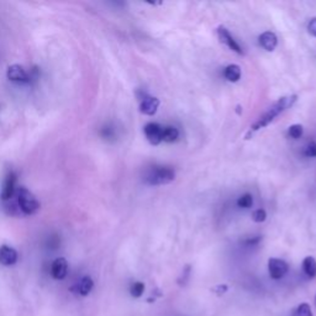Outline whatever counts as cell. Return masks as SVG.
<instances>
[{
  "mask_svg": "<svg viewBox=\"0 0 316 316\" xmlns=\"http://www.w3.org/2000/svg\"><path fill=\"white\" fill-rule=\"evenodd\" d=\"M296 100H298L296 96H283V98L279 99L278 102L273 105V106H270V109H268L267 112H266L264 114H263L262 116L258 118L256 122L251 126V131H250V134L256 132V131L270 125V124L272 122L276 116H279L282 112H286V110L289 109L290 106H293L294 102H296Z\"/></svg>",
  "mask_w": 316,
  "mask_h": 316,
  "instance_id": "cell-1",
  "label": "cell"
},
{
  "mask_svg": "<svg viewBox=\"0 0 316 316\" xmlns=\"http://www.w3.org/2000/svg\"><path fill=\"white\" fill-rule=\"evenodd\" d=\"M176 172L170 167H163V166H154L150 168L144 174V180L150 186H162L168 184L174 180Z\"/></svg>",
  "mask_w": 316,
  "mask_h": 316,
  "instance_id": "cell-2",
  "label": "cell"
},
{
  "mask_svg": "<svg viewBox=\"0 0 316 316\" xmlns=\"http://www.w3.org/2000/svg\"><path fill=\"white\" fill-rule=\"evenodd\" d=\"M18 202L21 212L25 215H34L40 210L38 200L28 189L24 186L18 188Z\"/></svg>",
  "mask_w": 316,
  "mask_h": 316,
  "instance_id": "cell-3",
  "label": "cell"
},
{
  "mask_svg": "<svg viewBox=\"0 0 316 316\" xmlns=\"http://www.w3.org/2000/svg\"><path fill=\"white\" fill-rule=\"evenodd\" d=\"M289 270V266L286 260H279V258H270L268 260V272H270V278L274 280H279L283 276H286Z\"/></svg>",
  "mask_w": 316,
  "mask_h": 316,
  "instance_id": "cell-4",
  "label": "cell"
},
{
  "mask_svg": "<svg viewBox=\"0 0 316 316\" xmlns=\"http://www.w3.org/2000/svg\"><path fill=\"white\" fill-rule=\"evenodd\" d=\"M146 138L151 144H158L163 141V128L157 122H148L144 128Z\"/></svg>",
  "mask_w": 316,
  "mask_h": 316,
  "instance_id": "cell-5",
  "label": "cell"
},
{
  "mask_svg": "<svg viewBox=\"0 0 316 316\" xmlns=\"http://www.w3.org/2000/svg\"><path fill=\"white\" fill-rule=\"evenodd\" d=\"M141 102H140V112L144 115H154L157 112L158 106H160V100L154 96H148V94H144L141 96Z\"/></svg>",
  "mask_w": 316,
  "mask_h": 316,
  "instance_id": "cell-6",
  "label": "cell"
},
{
  "mask_svg": "<svg viewBox=\"0 0 316 316\" xmlns=\"http://www.w3.org/2000/svg\"><path fill=\"white\" fill-rule=\"evenodd\" d=\"M218 38H220V41L224 42L225 44H228V46L230 47L232 51H235L236 54H244V51H242V48H241V46L238 44V42H237L236 40L234 38V36L231 35L230 32H228V28H224V26H218Z\"/></svg>",
  "mask_w": 316,
  "mask_h": 316,
  "instance_id": "cell-7",
  "label": "cell"
},
{
  "mask_svg": "<svg viewBox=\"0 0 316 316\" xmlns=\"http://www.w3.org/2000/svg\"><path fill=\"white\" fill-rule=\"evenodd\" d=\"M16 190V174L14 172H10L4 179L2 189V199L9 200L14 196Z\"/></svg>",
  "mask_w": 316,
  "mask_h": 316,
  "instance_id": "cell-8",
  "label": "cell"
},
{
  "mask_svg": "<svg viewBox=\"0 0 316 316\" xmlns=\"http://www.w3.org/2000/svg\"><path fill=\"white\" fill-rule=\"evenodd\" d=\"M68 273V262L66 258L60 257L54 260L51 266V274L57 280H62Z\"/></svg>",
  "mask_w": 316,
  "mask_h": 316,
  "instance_id": "cell-9",
  "label": "cell"
},
{
  "mask_svg": "<svg viewBox=\"0 0 316 316\" xmlns=\"http://www.w3.org/2000/svg\"><path fill=\"white\" fill-rule=\"evenodd\" d=\"M18 254L16 250L12 248V247L6 246H0V264L2 266H14L18 262Z\"/></svg>",
  "mask_w": 316,
  "mask_h": 316,
  "instance_id": "cell-10",
  "label": "cell"
},
{
  "mask_svg": "<svg viewBox=\"0 0 316 316\" xmlns=\"http://www.w3.org/2000/svg\"><path fill=\"white\" fill-rule=\"evenodd\" d=\"M6 77L12 82H28V76L22 66L12 64L6 70Z\"/></svg>",
  "mask_w": 316,
  "mask_h": 316,
  "instance_id": "cell-11",
  "label": "cell"
},
{
  "mask_svg": "<svg viewBox=\"0 0 316 316\" xmlns=\"http://www.w3.org/2000/svg\"><path fill=\"white\" fill-rule=\"evenodd\" d=\"M260 44L268 52L274 51L276 44H278V38L274 32L270 31H266L260 36Z\"/></svg>",
  "mask_w": 316,
  "mask_h": 316,
  "instance_id": "cell-12",
  "label": "cell"
},
{
  "mask_svg": "<svg viewBox=\"0 0 316 316\" xmlns=\"http://www.w3.org/2000/svg\"><path fill=\"white\" fill-rule=\"evenodd\" d=\"M93 288H94L93 279H92L89 276H86L80 279V282H79L78 293L80 294V296H86L90 294V292L93 290Z\"/></svg>",
  "mask_w": 316,
  "mask_h": 316,
  "instance_id": "cell-13",
  "label": "cell"
},
{
  "mask_svg": "<svg viewBox=\"0 0 316 316\" xmlns=\"http://www.w3.org/2000/svg\"><path fill=\"white\" fill-rule=\"evenodd\" d=\"M302 270L309 278H315L316 276V260L314 257L308 256L302 260Z\"/></svg>",
  "mask_w": 316,
  "mask_h": 316,
  "instance_id": "cell-14",
  "label": "cell"
},
{
  "mask_svg": "<svg viewBox=\"0 0 316 316\" xmlns=\"http://www.w3.org/2000/svg\"><path fill=\"white\" fill-rule=\"evenodd\" d=\"M224 76H225V78L228 79V82L235 83V82H237L240 78H241V68H240V66H237V64L228 66V67L225 68Z\"/></svg>",
  "mask_w": 316,
  "mask_h": 316,
  "instance_id": "cell-15",
  "label": "cell"
},
{
  "mask_svg": "<svg viewBox=\"0 0 316 316\" xmlns=\"http://www.w3.org/2000/svg\"><path fill=\"white\" fill-rule=\"evenodd\" d=\"M163 141L166 142H174L177 141L179 138V131L178 128H176L174 126H166L163 128Z\"/></svg>",
  "mask_w": 316,
  "mask_h": 316,
  "instance_id": "cell-16",
  "label": "cell"
},
{
  "mask_svg": "<svg viewBox=\"0 0 316 316\" xmlns=\"http://www.w3.org/2000/svg\"><path fill=\"white\" fill-rule=\"evenodd\" d=\"M292 316H314V315H312L310 305L306 304V302H302V304H300L296 309L293 310V314H292Z\"/></svg>",
  "mask_w": 316,
  "mask_h": 316,
  "instance_id": "cell-17",
  "label": "cell"
},
{
  "mask_svg": "<svg viewBox=\"0 0 316 316\" xmlns=\"http://www.w3.org/2000/svg\"><path fill=\"white\" fill-rule=\"evenodd\" d=\"M237 205L238 208H242V209H248L254 205V198H252L251 194H244L237 199Z\"/></svg>",
  "mask_w": 316,
  "mask_h": 316,
  "instance_id": "cell-18",
  "label": "cell"
},
{
  "mask_svg": "<svg viewBox=\"0 0 316 316\" xmlns=\"http://www.w3.org/2000/svg\"><path fill=\"white\" fill-rule=\"evenodd\" d=\"M144 292V284L142 282H135V283L131 284L130 286V294L134 298H140L142 296Z\"/></svg>",
  "mask_w": 316,
  "mask_h": 316,
  "instance_id": "cell-19",
  "label": "cell"
},
{
  "mask_svg": "<svg viewBox=\"0 0 316 316\" xmlns=\"http://www.w3.org/2000/svg\"><path fill=\"white\" fill-rule=\"evenodd\" d=\"M302 132H304V128H302V126L299 125V124L292 125L288 130V135L294 140H298V138H302Z\"/></svg>",
  "mask_w": 316,
  "mask_h": 316,
  "instance_id": "cell-20",
  "label": "cell"
},
{
  "mask_svg": "<svg viewBox=\"0 0 316 316\" xmlns=\"http://www.w3.org/2000/svg\"><path fill=\"white\" fill-rule=\"evenodd\" d=\"M252 218H254V221H256V222H263V221H266V218H267V212L263 209H257L254 210V214H252Z\"/></svg>",
  "mask_w": 316,
  "mask_h": 316,
  "instance_id": "cell-21",
  "label": "cell"
},
{
  "mask_svg": "<svg viewBox=\"0 0 316 316\" xmlns=\"http://www.w3.org/2000/svg\"><path fill=\"white\" fill-rule=\"evenodd\" d=\"M305 156L316 157V142L315 141H312L308 144L306 148H305Z\"/></svg>",
  "mask_w": 316,
  "mask_h": 316,
  "instance_id": "cell-22",
  "label": "cell"
},
{
  "mask_svg": "<svg viewBox=\"0 0 316 316\" xmlns=\"http://www.w3.org/2000/svg\"><path fill=\"white\" fill-rule=\"evenodd\" d=\"M228 286H226V284H220V286H214V288H212V292L220 296H222V294H225L226 292H228Z\"/></svg>",
  "mask_w": 316,
  "mask_h": 316,
  "instance_id": "cell-23",
  "label": "cell"
},
{
  "mask_svg": "<svg viewBox=\"0 0 316 316\" xmlns=\"http://www.w3.org/2000/svg\"><path fill=\"white\" fill-rule=\"evenodd\" d=\"M308 31H309L310 35L316 38V18H312V19L309 21V24H308Z\"/></svg>",
  "mask_w": 316,
  "mask_h": 316,
  "instance_id": "cell-24",
  "label": "cell"
},
{
  "mask_svg": "<svg viewBox=\"0 0 316 316\" xmlns=\"http://www.w3.org/2000/svg\"><path fill=\"white\" fill-rule=\"evenodd\" d=\"M315 305H316V296H315Z\"/></svg>",
  "mask_w": 316,
  "mask_h": 316,
  "instance_id": "cell-25",
  "label": "cell"
}]
</instances>
